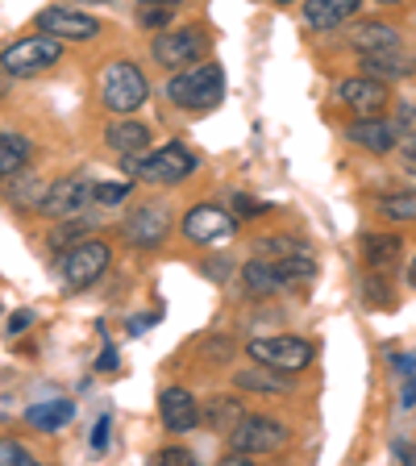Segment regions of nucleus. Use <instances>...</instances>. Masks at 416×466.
Here are the masks:
<instances>
[{"instance_id":"nucleus-38","label":"nucleus","mask_w":416,"mask_h":466,"mask_svg":"<svg viewBox=\"0 0 416 466\" xmlns=\"http://www.w3.org/2000/svg\"><path fill=\"white\" fill-rule=\"evenodd\" d=\"M362 291H367V300H370V304H379V300H383V296H388V283L367 279V283H362Z\"/></svg>"},{"instance_id":"nucleus-18","label":"nucleus","mask_w":416,"mask_h":466,"mask_svg":"<svg viewBox=\"0 0 416 466\" xmlns=\"http://www.w3.org/2000/svg\"><path fill=\"white\" fill-rule=\"evenodd\" d=\"M359 9H362V0H304V21L312 29H338Z\"/></svg>"},{"instance_id":"nucleus-24","label":"nucleus","mask_w":416,"mask_h":466,"mask_svg":"<svg viewBox=\"0 0 416 466\" xmlns=\"http://www.w3.org/2000/svg\"><path fill=\"white\" fill-rule=\"evenodd\" d=\"M71 417H76V404H71V400H46V404L25 408V420L34 429H42V433H55V429L71 425Z\"/></svg>"},{"instance_id":"nucleus-25","label":"nucleus","mask_w":416,"mask_h":466,"mask_svg":"<svg viewBox=\"0 0 416 466\" xmlns=\"http://www.w3.org/2000/svg\"><path fill=\"white\" fill-rule=\"evenodd\" d=\"M242 417H246V404L238 396H213V404L200 408V420L208 429H217V433H229Z\"/></svg>"},{"instance_id":"nucleus-42","label":"nucleus","mask_w":416,"mask_h":466,"mask_svg":"<svg viewBox=\"0 0 416 466\" xmlns=\"http://www.w3.org/2000/svg\"><path fill=\"white\" fill-rule=\"evenodd\" d=\"M25 325H34V312H17L9 320V333H25Z\"/></svg>"},{"instance_id":"nucleus-6","label":"nucleus","mask_w":416,"mask_h":466,"mask_svg":"<svg viewBox=\"0 0 416 466\" xmlns=\"http://www.w3.org/2000/svg\"><path fill=\"white\" fill-rule=\"evenodd\" d=\"M150 55H155L158 67L167 71H179V67H192L208 55V34L200 25H184V29H163L155 42H150Z\"/></svg>"},{"instance_id":"nucleus-29","label":"nucleus","mask_w":416,"mask_h":466,"mask_svg":"<svg viewBox=\"0 0 416 466\" xmlns=\"http://www.w3.org/2000/svg\"><path fill=\"white\" fill-rule=\"evenodd\" d=\"M76 242H84V225H79L76 217H67V225H58V229L50 233V250L55 254H63L67 246H76Z\"/></svg>"},{"instance_id":"nucleus-46","label":"nucleus","mask_w":416,"mask_h":466,"mask_svg":"<svg viewBox=\"0 0 416 466\" xmlns=\"http://www.w3.org/2000/svg\"><path fill=\"white\" fill-rule=\"evenodd\" d=\"M408 288H416V258H412V267H408Z\"/></svg>"},{"instance_id":"nucleus-20","label":"nucleus","mask_w":416,"mask_h":466,"mask_svg":"<svg viewBox=\"0 0 416 466\" xmlns=\"http://www.w3.org/2000/svg\"><path fill=\"white\" fill-rule=\"evenodd\" d=\"M400 258H404V242L396 233H367L362 238V262L370 271H391V267H400Z\"/></svg>"},{"instance_id":"nucleus-32","label":"nucleus","mask_w":416,"mask_h":466,"mask_svg":"<svg viewBox=\"0 0 416 466\" xmlns=\"http://www.w3.org/2000/svg\"><path fill=\"white\" fill-rule=\"evenodd\" d=\"M155 462L158 466H188V462H192V454H188L184 446H167V450H158V454H155Z\"/></svg>"},{"instance_id":"nucleus-23","label":"nucleus","mask_w":416,"mask_h":466,"mask_svg":"<svg viewBox=\"0 0 416 466\" xmlns=\"http://www.w3.org/2000/svg\"><path fill=\"white\" fill-rule=\"evenodd\" d=\"M242 283L250 296H275V291H288V283H283V275L275 271V262L259 258L254 254V262H246L242 267Z\"/></svg>"},{"instance_id":"nucleus-22","label":"nucleus","mask_w":416,"mask_h":466,"mask_svg":"<svg viewBox=\"0 0 416 466\" xmlns=\"http://www.w3.org/2000/svg\"><path fill=\"white\" fill-rule=\"evenodd\" d=\"M105 142L117 155H142L150 146V126H142V121H113L105 129Z\"/></svg>"},{"instance_id":"nucleus-14","label":"nucleus","mask_w":416,"mask_h":466,"mask_svg":"<svg viewBox=\"0 0 416 466\" xmlns=\"http://www.w3.org/2000/svg\"><path fill=\"white\" fill-rule=\"evenodd\" d=\"M158 417H163L167 433L184 437L200 425V404H196V396L188 388H163V396H158Z\"/></svg>"},{"instance_id":"nucleus-13","label":"nucleus","mask_w":416,"mask_h":466,"mask_svg":"<svg viewBox=\"0 0 416 466\" xmlns=\"http://www.w3.org/2000/svg\"><path fill=\"white\" fill-rule=\"evenodd\" d=\"M38 29L50 34L58 42H92L100 34V21L87 17V13H76V9H42L38 13Z\"/></svg>"},{"instance_id":"nucleus-12","label":"nucleus","mask_w":416,"mask_h":466,"mask_svg":"<svg viewBox=\"0 0 416 466\" xmlns=\"http://www.w3.org/2000/svg\"><path fill=\"white\" fill-rule=\"evenodd\" d=\"M338 100L359 116H383V108L391 105V92H388L383 79L354 76V79H341L338 84Z\"/></svg>"},{"instance_id":"nucleus-33","label":"nucleus","mask_w":416,"mask_h":466,"mask_svg":"<svg viewBox=\"0 0 416 466\" xmlns=\"http://www.w3.org/2000/svg\"><path fill=\"white\" fill-rule=\"evenodd\" d=\"M200 350H204V359H221V362H229V359H233L229 338H208Z\"/></svg>"},{"instance_id":"nucleus-9","label":"nucleus","mask_w":416,"mask_h":466,"mask_svg":"<svg viewBox=\"0 0 416 466\" xmlns=\"http://www.w3.org/2000/svg\"><path fill=\"white\" fill-rule=\"evenodd\" d=\"M312 341L304 338H254L250 341V359L262 362V367H275L283 370V375H296V370H304L312 362Z\"/></svg>"},{"instance_id":"nucleus-1","label":"nucleus","mask_w":416,"mask_h":466,"mask_svg":"<svg viewBox=\"0 0 416 466\" xmlns=\"http://www.w3.org/2000/svg\"><path fill=\"white\" fill-rule=\"evenodd\" d=\"M221 96H225L221 63H192V67L171 71V79H167V100L179 108H192V113L213 108Z\"/></svg>"},{"instance_id":"nucleus-45","label":"nucleus","mask_w":416,"mask_h":466,"mask_svg":"<svg viewBox=\"0 0 416 466\" xmlns=\"http://www.w3.org/2000/svg\"><path fill=\"white\" fill-rule=\"evenodd\" d=\"M400 404H404V408H412V404H416V379H412V383H408V388H404V396H400Z\"/></svg>"},{"instance_id":"nucleus-17","label":"nucleus","mask_w":416,"mask_h":466,"mask_svg":"<svg viewBox=\"0 0 416 466\" xmlns=\"http://www.w3.org/2000/svg\"><path fill=\"white\" fill-rule=\"evenodd\" d=\"M416 71V58L400 55L396 50H370V55H362V76L370 79H383V84H391V79H408Z\"/></svg>"},{"instance_id":"nucleus-3","label":"nucleus","mask_w":416,"mask_h":466,"mask_svg":"<svg viewBox=\"0 0 416 466\" xmlns=\"http://www.w3.org/2000/svg\"><path fill=\"white\" fill-rule=\"evenodd\" d=\"M146 96H150V84H146V76L134 67V63H126V58H117V63H108L105 71H100V100H105L108 113H134V108L146 105Z\"/></svg>"},{"instance_id":"nucleus-41","label":"nucleus","mask_w":416,"mask_h":466,"mask_svg":"<svg viewBox=\"0 0 416 466\" xmlns=\"http://www.w3.org/2000/svg\"><path fill=\"white\" fill-rule=\"evenodd\" d=\"M233 204H238V208H242V213H267V204H254L250 196H242V192L233 196Z\"/></svg>"},{"instance_id":"nucleus-31","label":"nucleus","mask_w":416,"mask_h":466,"mask_svg":"<svg viewBox=\"0 0 416 466\" xmlns=\"http://www.w3.org/2000/svg\"><path fill=\"white\" fill-rule=\"evenodd\" d=\"M129 196V179H121V184H96V192H92V200L105 204V208H113V204H121Z\"/></svg>"},{"instance_id":"nucleus-44","label":"nucleus","mask_w":416,"mask_h":466,"mask_svg":"<svg viewBox=\"0 0 416 466\" xmlns=\"http://www.w3.org/2000/svg\"><path fill=\"white\" fill-rule=\"evenodd\" d=\"M391 450H396V458H404V462H416V450L408 446V441H396Z\"/></svg>"},{"instance_id":"nucleus-27","label":"nucleus","mask_w":416,"mask_h":466,"mask_svg":"<svg viewBox=\"0 0 416 466\" xmlns=\"http://www.w3.org/2000/svg\"><path fill=\"white\" fill-rule=\"evenodd\" d=\"M29 155H34V142L25 134H0V175L29 167Z\"/></svg>"},{"instance_id":"nucleus-19","label":"nucleus","mask_w":416,"mask_h":466,"mask_svg":"<svg viewBox=\"0 0 416 466\" xmlns=\"http://www.w3.org/2000/svg\"><path fill=\"white\" fill-rule=\"evenodd\" d=\"M233 388H238V391H250V396H283L291 383H288V375H283V370L254 362L250 370H238V375H233Z\"/></svg>"},{"instance_id":"nucleus-40","label":"nucleus","mask_w":416,"mask_h":466,"mask_svg":"<svg viewBox=\"0 0 416 466\" xmlns=\"http://www.w3.org/2000/svg\"><path fill=\"white\" fill-rule=\"evenodd\" d=\"M204 275H213V279H225V275H229V258H208Z\"/></svg>"},{"instance_id":"nucleus-39","label":"nucleus","mask_w":416,"mask_h":466,"mask_svg":"<svg viewBox=\"0 0 416 466\" xmlns=\"http://www.w3.org/2000/svg\"><path fill=\"white\" fill-rule=\"evenodd\" d=\"M396 146H400V155H404V163L416 171V134H408L404 142H396Z\"/></svg>"},{"instance_id":"nucleus-4","label":"nucleus","mask_w":416,"mask_h":466,"mask_svg":"<svg viewBox=\"0 0 416 466\" xmlns=\"http://www.w3.org/2000/svg\"><path fill=\"white\" fill-rule=\"evenodd\" d=\"M58 58H63V42L50 38V34H34V38L9 42V46L0 50V67H5V76L29 79V76H42V71H50Z\"/></svg>"},{"instance_id":"nucleus-43","label":"nucleus","mask_w":416,"mask_h":466,"mask_svg":"<svg viewBox=\"0 0 416 466\" xmlns=\"http://www.w3.org/2000/svg\"><path fill=\"white\" fill-rule=\"evenodd\" d=\"M396 370H400V375H412V370H416V354H400Z\"/></svg>"},{"instance_id":"nucleus-10","label":"nucleus","mask_w":416,"mask_h":466,"mask_svg":"<svg viewBox=\"0 0 416 466\" xmlns=\"http://www.w3.org/2000/svg\"><path fill=\"white\" fill-rule=\"evenodd\" d=\"M238 233V217H229L225 208L217 204H196L184 213V238L196 246H217V242H229Z\"/></svg>"},{"instance_id":"nucleus-5","label":"nucleus","mask_w":416,"mask_h":466,"mask_svg":"<svg viewBox=\"0 0 416 466\" xmlns=\"http://www.w3.org/2000/svg\"><path fill=\"white\" fill-rule=\"evenodd\" d=\"M108 258H113V250H108L105 242H92V238L67 246V250L58 254V271H63V283H67L71 291L92 288V283H96L100 275L108 271Z\"/></svg>"},{"instance_id":"nucleus-49","label":"nucleus","mask_w":416,"mask_h":466,"mask_svg":"<svg viewBox=\"0 0 416 466\" xmlns=\"http://www.w3.org/2000/svg\"><path fill=\"white\" fill-rule=\"evenodd\" d=\"M275 5H291V0H275Z\"/></svg>"},{"instance_id":"nucleus-15","label":"nucleus","mask_w":416,"mask_h":466,"mask_svg":"<svg viewBox=\"0 0 416 466\" xmlns=\"http://www.w3.org/2000/svg\"><path fill=\"white\" fill-rule=\"evenodd\" d=\"M346 137L354 146H362V150H370V155H391V150H396V142H400L396 126H391V121H383V116H359V121H350Z\"/></svg>"},{"instance_id":"nucleus-7","label":"nucleus","mask_w":416,"mask_h":466,"mask_svg":"<svg viewBox=\"0 0 416 466\" xmlns=\"http://www.w3.org/2000/svg\"><path fill=\"white\" fill-rule=\"evenodd\" d=\"M288 441H291L288 425H283V420H271V417H242L238 425L229 429V446L238 450V454H246V458L279 454Z\"/></svg>"},{"instance_id":"nucleus-47","label":"nucleus","mask_w":416,"mask_h":466,"mask_svg":"<svg viewBox=\"0 0 416 466\" xmlns=\"http://www.w3.org/2000/svg\"><path fill=\"white\" fill-rule=\"evenodd\" d=\"M142 5H179V0H142Z\"/></svg>"},{"instance_id":"nucleus-11","label":"nucleus","mask_w":416,"mask_h":466,"mask_svg":"<svg viewBox=\"0 0 416 466\" xmlns=\"http://www.w3.org/2000/svg\"><path fill=\"white\" fill-rule=\"evenodd\" d=\"M126 233V242L137 246V250H155V246L167 242V233H171V213H167V204H142L134 213L126 217L121 225Z\"/></svg>"},{"instance_id":"nucleus-48","label":"nucleus","mask_w":416,"mask_h":466,"mask_svg":"<svg viewBox=\"0 0 416 466\" xmlns=\"http://www.w3.org/2000/svg\"><path fill=\"white\" fill-rule=\"evenodd\" d=\"M379 5H400V0H379Z\"/></svg>"},{"instance_id":"nucleus-28","label":"nucleus","mask_w":416,"mask_h":466,"mask_svg":"<svg viewBox=\"0 0 416 466\" xmlns=\"http://www.w3.org/2000/svg\"><path fill=\"white\" fill-rule=\"evenodd\" d=\"M379 213L388 221H416V192H396L379 200Z\"/></svg>"},{"instance_id":"nucleus-21","label":"nucleus","mask_w":416,"mask_h":466,"mask_svg":"<svg viewBox=\"0 0 416 466\" xmlns=\"http://www.w3.org/2000/svg\"><path fill=\"white\" fill-rule=\"evenodd\" d=\"M350 46L359 50V55H370V50H396L400 34L388 25V21H359V25H350Z\"/></svg>"},{"instance_id":"nucleus-30","label":"nucleus","mask_w":416,"mask_h":466,"mask_svg":"<svg viewBox=\"0 0 416 466\" xmlns=\"http://www.w3.org/2000/svg\"><path fill=\"white\" fill-rule=\"evenodd\" d=\"M0 466H38V458L29 454L21 441H0Z\"/></svg>"},{"instance_id":"nucleus-26","label":"nucleus","mask_w":416,"mask_h":466,"mask_svg":"<svg viewBox=\"0 0 416 466\" xmlns=\"http://www.w3.org/2000/svg\"><path fill=\"white\" fill-rule=\"evenodd\" d=\"M254 254H259V258H312V246L309 242H300V238H259V242H254Z\"/></svg>"},{"instance_id":"nucleus-37","label":"nucleus","mask_w":416,"mask_h":466,"mask_svg":"<svg viewBox=\"0 0 416 466\" xmlns=\"http://www.w3.org/2000/svg\"><path fill=\"white\" fill-rule=\"evenodd\" d=\"M108 429H113V420L100 417L96 429H92V450H105V446H108Z\"/></svg>"},{"instance_id":"nucleus-34","label":"nucleus","mask_w":416,"mask_h":466,"mask_svg":"<svg viewBox=\"0 0 416 466\" xmlns=\"http://www.w3.org/2000/svg\"><path fill=\"white\" fill-rule=\"evenodd\" d=\"M167 21H171V13H167L163 5H146V9H142V25L146 29H163Z\"/></svg>"},{"instance_id":"nucleus-2","label":"nucleus","mask_w":416,"mask_h":466,"mask_svg":"<svg viewBox=\"0 0 416 466\" xmlns=\"http://www.w3.org/2000/svg\"><path fill=\"white\" fill-rule=\"evenodd\" d=\"M121 167H126L129 179H142V184H179V179H188L200 163H196V155L188 146L167 142V146H158V150H150V155H126Z\"/></svg>"},{"instance_id":"nucleus-8","label":"nucleus","mask_w":416,"mask_h":466,"mask_svg":"<svg viewBox=\"0 0 416 466\" xmlns=\"http://www.w3.org/2000/svg\"><path fill=\"white\" fill-rule=\"evenodd\" d=\"M92 192H96V179L84 171L76 175H63V179H55V184L46 187V196H42L38 213L46 217H58V221H67V217H79L92 204Z\"/></svg>"},{"instance_id":"nucleus-16","label":"nucleus","mask_w":416,"mask_h":466,"mask_svg":"<svg viewBox=\"0 0 416 466\" xmlns=\"http://www.w3.org/2000/svg\"><path fill=\"white\" fill-rule=\"evenodd\" d=\"M0 179H5V200H9L13 208H21V213H34L42 204V196H46V184H42L29 167H17V171L0 175Z\"/></svg>"},{"instance_id":"nucleus-36","label":"nucleus","mask_w":416,"mask_h":466,"mask_svg":"<svg viewBox=\"0 0 416 466\" xmlns=\"http://www.w3.org/2000/svg\"><path fill=\"white\" fill-rule=\"evenodd\" d=\"M117 367H121V354H117V346H105V350H100V359H96V370H100V375H113Z\"/></svg>"},{"instance_id":"nucleus-35","label":"nucleus","mask_w":416,"mask_h":466,"mask_svg":"<svg viewBox=\"0 0 416 466\" xmlns=\"http://www.w3.org/2000/svg\"><path fill=\"white\" fill-rule=\"evenodd\" d=\"M391 126H396V134L400 129H404V134H416V105H400V113H396Z\"/></svg>"}]
</instances>
